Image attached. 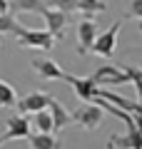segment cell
<instances>
[{"mask_svg":"<svg viewBox=\"0 0 142 149\" xmlns=\"http://www.w3.org/2000/svg\"><path fill=\"white\" fill-rule=\"evenodd\" d=\"M15 42L20 47H32V50H42V52H50L55 45V35L50 30H30V27H15Z\"/></svg>","mask_w":142,"mask_h":149,"instance_id":"cell-1","label":"cell"},{"mask_svg":"<svg viewBox=\"0 0 142 149\" xmlns=\"http://www.w3.org/2000/svg\"><path fill=\"white\" fill-rule=\"evenodd\" d=\"M72 117H75V122H77L82 129H97V127L102 124L105 109H102L100 104L90 102V104H82V107H77V109L72 112Z\"/></svg>","mask_w":142,"mask_h":149,"instance_id":"cell-2","label":"cell"},{"mask_svg":"<svg viewBox=\"0 0 142 149\" xmlns=\"http://www.w3.org/2000/svg\"><path fill=\"white\" fill-rule=\"evenodd\" d=\"M90 77H92V82H95L97 87H102V85H125V82H132L130 74H127V70H125V67H115V65H105V67L95 70Z\"/></svg>","mask_w":142,"mask_h":149,"instance_id":"cell-3","label":"cell"},{"mask_svg":"<svg viewBox=\"0 0 142 149\" xmlns=\"http://www.w3.org/2000/svg\"><path fill=\"white\" fill-rule=\"evenodd\" d=\"M97 35H100V30H97V22L95 20H90V17L80 20L77 22V52L80 55L92 52V45L97 40Z\"/></svg>","mask_w":142,"mask_h":149,"instance_id":"cell-4","label":"cell"},{"mask_svg":"<svg viewBox=\"0 0 142 149\" xmlns=\"http://www.w3.org/2000/svg\"><path fill=\"white\" fill-rule=\"evenodd\" d=\"M50 102H53V95H47V92H42V90H32L18 102V109H20L22 114H35V112H40V109H47Z\"/></svg>","mask_w":142,"mask_h":149,"instance_id":"cell-5","label":"cell"},{"mask_svg":"<svg viewBox=\"0 0 142 149\" xmlns=\"http://www.w3.org/2000/svg\"><path fill=\"white\" fill-rule=\"evenodd\" d=\"M120 27H122V20H117V22H112L105 32H100L97 40H95V45H92V52L102 55V57H112V52H115V40H117Z\"/></svg>","mask_w":142,"mask_h":149,"instance_id":"cell-6","label":"cell"},{"mask_svg":"<svg viewBox=\"0 0 142 149\" xmlns=\"http://www.w3.org/2000/svg\"><path fill=\"white\" fill-rule=\"evenodd\" d=\"M107 149H142V132L130 127L127 134H112L107 139Z\"/></svg>","mask_w":142,"mask_h":149,"instance_id":"cell-7","label":"cell"},{"mask_svg":"<svg viewBox=\"0 0 142 149\" xmlns=\"http://www.w3.org/2000/svg\"><path fill=\"white\" fill-rule=\"evenodd\" d=\"M30 67L37 72L40 80H63V74H65V70L58 62H53L50 57H32Z\"/></svg>","mask_w":142,"mask_h":149,"instance_id":"cell-8","label":"cell"},{"mask_svg":"<svg viewBox=\"0 0 142 149\" xmlns=\"http://www.w3.org/2000/svg\"><path fill=\"white\" fill-rule=\"evenodd\" d=\"M30 132H32V124H30V119H27L22 112L8 117V132H5L8 142H10V139H27Z\"/></svg>","mask_w":142,"mask_h":149,"instance_id":"cell-9","label":"cell"},{"mask_svg":"<svg viewBox=\"0 0 142 149\" xmlns=\"http://www.w3.org/2000/svg\"><path fill=\"white\" fill-rule=\"evenodd\" d=\"M63 80L72 85V90L77 92V97H80V100H85V102H92V97H95V90H97V85L92 82V77H90V74H87V77H75V74L65 72V74H63Z\"/></svg>","mask_w":142,"mask_h":149,"instance_id":"cell-10","label":"cell"},{"mask_svg":"<svg viewBox=\"0 0 142 149\" xmlns=\"http://www.w3.org/2000/svg\"><path fill=\"white\" fill-rule=\"evenodd\" d=\"M42 17H45V22H47V30L55 35V40H63V30H65V25H67V13L58 10V8H47V13Z\"/></svg>","mask_w":142,"mask_h":149,"instance_id":"cell-11","label":"cell"},{"mask_svg":"<svg viewBox=\"0 0 142 149\" xmlns=\"http://www.w3.org/2000/svg\"><path fill=\"white\" fill-rule=\"evenodd\" d=\"M27 144L30 149H63V139L53 137V132H30Z\"/></svg>","mask_w":142,"mask_h":149,"instance_id":"cell-12","label":"cell"},{"mask_svg":"<svg viewBox=\"0 0 142 149\" xmlns=\"http://www.w3.org/2000/svg\"><path fill=\"white\" fill-rule=\"evenodd\" d=\"M50 112H53V122H55V132H63L67 124H72L75 122V117H72V112H67L65 109V104L63 102H58L53 97V102H50Z\"/></svg>","mask_w":142,"mask_h":149,"instance_id":"cell-13","label":"cell"},{"mask_svg":"<svg viewBox=\"0 0 142 149\" xmlns=\"http://www.w3.org/2000/svg\"><path fill=\"white\" fill-rule=\"evenodd\" d=\"M47 8H50V3H45V0H10V10L15 13H40V15H45Z\"/></svg>","mask_w":142,"mask_h":149,"instance_id":"cell-14","label":"cell"},{"mask_svg":"<svg viewBox=\"0 0 142 149\" xmlns=\"http://www.w3.org/2000/svg\"><path fill=\"white\" fill-rule=\"evenodd\" d=\"M30 124H32L35 132H55V122H53V112H50V107L35 112L32 119H30Z\"/></svg>","mask_w":142,"mask_h":149,"instance_id":"cell-15","label":"cell"},{"mask_svg":"<svg viewBox=\"0 0 142 149\" xmlns=\"http://www.w3.org/2000/svg\"><path fill=\"white\" fill-rule=\"evenodd\" d=\"M15 104H18L15 90H13L5 80H0V107H3V109H10V107H15Z\"/></svg>","mask_w":142,"mask_h":149,"instance_id":"cell-16","label":"cell"},{"mask_svg":"<svg viewBox=\"0 0 142 149\" xmlns=\"http://www.w3.org/2000/svg\"><path fill=\"white\" fill-rule=\"evenodd\" d=\"M77 10L82 13V15H97V13H105L107 10V3H105V0H80Z\"/></svg>","mask_w":142,"mask_h":149,"instance_id":"cell-17","label":"cell"},{"mask_svg":"<svg viewBox=\"0 0 142 149\" xmlns=\"http://www.w3.org/2000/svg\"><path fill=\"white\" fill-rule=\"evenodd\" d=\"M122 67L127 70L132 85H135V90H137V102L142 104V67H137V65H122Z\"/></svg>","mask_w":142,"mask_h":149,"instance_id":"cell-18","label":"cell"},{"mask_svg":"<svg viewBox=\"0 0 142 149\" xmlns=\"http://www.w3.org/2000/svg\"><path fill=\"white\" fill-rule=\"evenodd\" d=\"M15 27H18V22H15V17H13L10 10H8V13H0V35H3V32L15 35Z\"/></svg>","mask_w":142,"mask_h":149,"instance_id":"cell-19","label":"cell"},{"mask_svg":"<svg viewBox=\"0 0 142 149\" xmlns=\"http://www.w3.org/2000/svg\"><path fill=\"white\" fill-rule=\"evenodd\" d=\"M50 3V8H58V10H63V13H77V3L80 0H47Z\"/></svg>","mask_w":142,"mask_h":149,"instance_id":"cell-20","label":"cell"},{"mask_svg":"<svg viewBox=\"0 0 142 149\" xmlns=\"http://www.w3.org/2000/svg\"><path fill=\"white\" fill-rule=\"evenodd\" d=\"M125 17H140L142 20V0H130V10Z\"/></svg>","mask_w":142,"mask_h":149,"instance_id":"cell-21","label":"cell"},{"mask_svg":"<svg viewBox=\"0 0 142 149\" xmlns=\"http://www.w3.org/2000/svg\"><path fill=\"white\" fill-rule=\"evenodd\" d=\"M10 10V0H0V13H8Z\"/></svg>","mask_w":142,"mask_h":149,"instance_id":"cell-22","label":"cell"},{"mask_svg":"<svg viewBox=\"0 0 142 149\" xmlns=\"http://www.w3.org/2000/svg\"><path fill=\"white\" fill-rule=\"evenodd\" d=\"M5 142H8V139H5V134H0V147H3Z\"/></svg>","mask_w":142,"mask_h":149,"instance_id":"cell-23","label":"cell"},{"mask_svg":"<svg viewBox=\"0 0 142 149\" xmlns=\"http://www.w3.org/2000/svg\"><path fill=\"white\" fill-rule=\"evenodd\" d=\"M140 32H142V20H140Z\"/></svg>","mask_w":142,"mask_h":149,"instance_id":"cell-24","label":"cell"}]
</instances>
